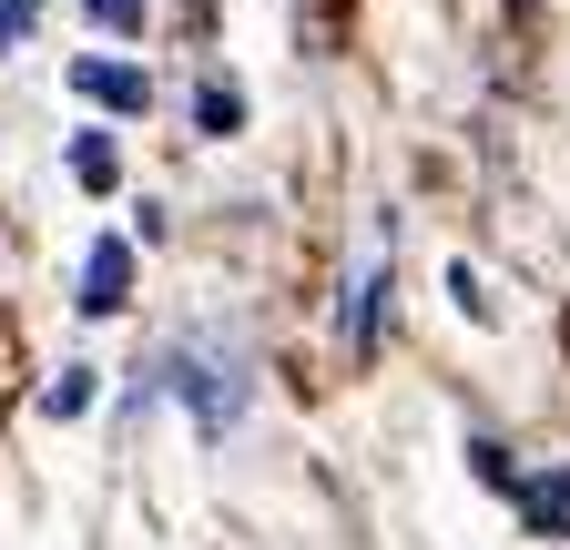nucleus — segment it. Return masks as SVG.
<instances>
[{
  "label": "nucleus",
  "mask_w": 570,
  "mask_h": 550,
  "mask_svg": "<svg viewBox=\"0 0 570 550\" xmlns=\"http://www.w3.org/2000/svg\"><path fill=\"white\" fill-rule=\"evenodd\" d=\"M122 296H132V245H122V235H102V245L82 255V316H112Z\"/></svg>",
  "instance_id": "f257e3e1"
},
{
  "label": "nucleus",
  "mask_w": 570,
  "mask_h": 550,
  "mask_svg": "<svg viewBox=\"0 0 570 550\" xmlns=\"http://www.w3.org/2000/svg\"><path fill=\"white\" fill-rule=\"evenodd\" d=\"M71 92L102 102V112H142V102H154V82H142L132 61H71Z\"/></svg>",
  "instance_id": "f03ea898"
},
{
  "label": "nucleus",
  "mask_w": 570,
  "mask_h": 550,
  "mask_svg": "<svg viewBox=\"0 0 570 550\" xmlns=\"http://www.w3.org/2000/svg\"><path fill=\"white\" fill-rule=\"evenodd\" d=\"M377 296H387V265L367 255V265H356V286H346V357L377 347Z\"/></svg>",
  "instance_id": "7ed1b4c3"
},
{
  "label": "nucleus",
  "mask_w": 570,
  "mask_h": 550,
  "mask_svg": "<svg viewBox=\"0 0 570 550\" xmlns=\"http://www.w3.org/2000/svg\"><path fill=\"white\" fill-rule=\"evenodd\" d=\"M520 520H530V530H570V469L520 479Z\"/></svg>",
  "instance_id": "20e7f679"
},
{
  "label": "nucleus",
  "mask_w": 570,
  "mask_h": 550,
  "mask_svg": "<svg viewBox=\"0 0 570 550\" xmlns=\"http://www.w3.org/2000/svg\"><path fill=\"white\" fill-rule=\"evenodd\" d=\"M112 144H102V132H71V184H92V194H112Z\"/></svg>",
  "instance_id": "39448f33"
},
{
  "label": "nucleus",
  "mask_w": 570,
  "mask_h": 550,
  "mask_svg": "<svg viewBox=\"0 0 570 550\" xmlns=\"http://www.w3.org/2000/svg\"><path fill=\"white\" fill-rule=\"evenodd\" d=\"M82 407H92V367H61L41 387V419H82Z\"/></svg>",
  "instance_id": "423d86ee"
},
{
  "label": "nucleus",
  "mask_w": 570,
  "mask_h": 550,
  "mask_svg": "<svg viewBox=\"0 0 570 550\" xmlns=\"http://www.w3.org/2000/svg\"><path fill=\"white\" fill-rule=\"evenodd\" d=\"M194 122H204V132H235V122H245V92H235V82H204Z\"/></svg>",
  "instance_id": "0eeeda50"
},
{
  "label": "nucleus",
  "mask_w": 570,
  "mask_h": 550,
  "mask_svg": "<svg viewBox=\"0 0 570 550\" xmlns=\"http://www.w3.org/2000/svg\"><path fill=\"white\" fill-rule=\"evenodd\" d=\"M31 11H41V0H0V51H21V31H31Z\"/></svg>",
  "instance_id": "6e6552de"
},
{
  "label": "nucleus",
  "mask_w": 570,
  "mask_h": 550,
  "mask_svg": "<svg viewBox=\"0 0 570 550\" xmlns=\"http://www.w3.org/2000/svg\"><path fill=\"white\" fill-rule=\"evenodd\" d=\"M92 21L102 31H142V0H92Z\"/></svg>",
  "instance_id": "1a4fd4ad"
}]
</instances>
